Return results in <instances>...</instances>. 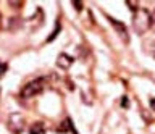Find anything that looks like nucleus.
<instances>
[{
	"label": "nucleus",
	"instance_id": "obj_1",
	"mask_svg": "<svg viewBox=\"0 0 155 134\" xmlns=\"http://www.w3.org/2000/svg\"><path fill=\"white\" fill-rule=\"evenodd\" d=\"M133 28L137 34H144L150 29V13L145 8H137L133 16Z\"/></svg>",
	"mask_w": 155,
	"mask_h": 134
},
{
	"label": "nucleus",
	"instance_id": "obj_2",
	"mask_svg": "<svg viewBox=\"0 0 155 134\" xmlns=\"http://www.w3.org/2000/svg\"><path fill=\"white\" fill-rule=\"evenodd\" d=\"M42 90H44V78L32 79L21 89V97L23 99H31V97H34V95L41 94Z\"/></svg>",
	"mask_w": 155,
	"mask_h": 134
},
{
	"label": "nucleus",
	"instance_id": "obj_3",
	"mask_svg": "<svg viewBox=\"0 0 155 134\" xmlns=\"http://www.w3.org/2000/svg\"><path fill=\"white\" fill-rule=\"evenodd\" d=\"M7 128L15 134H21L26 128V119L21 113H12L7 119Z\"/></svg>",
	"mask_w": 155,
	"mask_h": 134
},
{
	"label": "nucleus",
	"instance_id": "obj_4",
	"mask_svg": "<svg viewBox=\"0 0 155 134\" xmlns=\"http://www.w3.org/2000/svg\"><path fill=\"white\" fill-rule=\"evenodd\" d=\"M71 65H73V58L68 54H60V55H58V58H57V66H58V68L70 70Z\"/></svg>",
	"mask_w": 155,
	"mask_h": 134
},
{
	"label": "nucleus",
	"instance_id": "obj_5",
	"mask_svg": "<svg viewBox=\"0 0 155 134\" xmlns=\"http://www.w3.org/2000/svg\"><path fill=\"white\" fill-rule=\"evenodd\" d=\"M108 20L113 23V26H115V29L120 32V36L123 37V41L124 42H128L129 41V37H128V32H126V28H124V25L123 23H120V21H115V20H111V18H108Z\"/></svg>",
	"mask_w": 155,
	"mask_h": 134
},
{
	"label": "nucleus",
	"instance_id": "obj_6",
	"mask_svg": "<svg viewBox=\"0 0 155 134\" xmlns=\"http://www.w3.org/2000/svg\"><path fill=\"white\" fill-rule=\"evenodd\" d=\"M44 132V124L42 123H36V124H32V128H31V134H42Z\"/></svg>",
	"mask_w": 155,
	"mask_h": 134
},
{
	"label": "nucleus",
	"instance_id": "obj_7",
	"mask_svg": "<svg viewBox=\"0 0 155 134\" xmlns=\"http://www.w3.org/2000/svg\"><path fill=\"white\" fill-rule=\"evenodd\" d=\"M150 29L155 31V10L150 13Z\"/></svg>",
	"mask_w": 155,
	"mask_h": 134
},
{
	"label": "nucleus",
	"instance_id": "obj_8",
	"mask_svg": "<svg viewBox=\"0 0 155 134\" xmlns=\"http://www.w3.org/2000/svg\"><path fill=\"white\" fill-rule=\"evenodd\" d=\"M73 7H74V8H78V10H81V8H82V5H81V3H73Z\"/></svg>",
	"mask_w": 155,
	"mask_h": 134
},
{
	"label": "nucleus",
	"instance_id": "obj_9",
	"mask_svg": "<svg viewBox=\"0 0 155 134\" xmlns=\"http://www.w3.org/2000/svg\"><path fill=\"white\" fill-rule=\"evenodd\" d=\"M150 107H152V110H155V99H150Z\"/></svg>",
	"mask_w": 155,
	"mask_h": 134
},
{
	"label": "nucleus",
	"instance_id": "obj_10",
	"mask_svg": "<svg viewBox=\"0 0 155 134\" xmlns=\"http://www.w3.org/2000/svg\"><path fill=\"white\" fill-rule=\"evenodd\" d=\"M123 107H124V108H126V107H128V100H126V97L123 99Z\"/></svg>",
	"mask_w": 155,
	"mask_h": 134
},
{
	"label": "nucleus",
	"instance_id": "obj_11",
	"mask_svg": "<svg viewBox=\"0 0 155 134\" xmlns=\"http://www.w3.org/2000/svg\"><path fill=\"white\" fill-rule=\"evenodd\" d=\"M153 55H155V47H153Z\"/></svg>",
	"mask_w": 155,
	"mask_h": 134
}]
</instances>
